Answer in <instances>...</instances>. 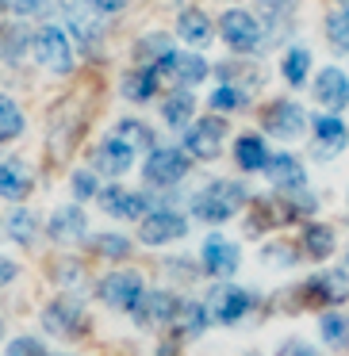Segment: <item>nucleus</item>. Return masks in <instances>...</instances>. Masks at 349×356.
<instances>
[{
	"label": "nucleus",
	"instance_id": "1",
	"mask_svg": "<svg viewBox=\"0 0 349 356\" xmlns=\"http://www.w3.org/2000/svg\"><path fill=\"white\" fill-rule=\"evenodd\" d=\"M246 188L238 180H215V184L200 188L192 200V211L203 218V222H226L231 215H238L246 207Z\"/></svg>",
	"mask_w": 349,
	"mask_h": 356
},
{
	"label": "nucleus",
	"instance_id": "2",
	"mask_svg": "<svg viewBox=\"0 0 349 356\" xmlns=\"http://www.w3.org/2000/svg\"><path fill=\"white\" fill-rule=\"evenodd\" d=\"M31 50H35V62H39L47 73L65 77V73L73 70V47H70V35H65L62 27H54V24L42 27V31L35 35Z\"/></svg>",
	"mask_w": 349,
	"mask_h": 356
},
{
	"label": "nucleus",
	"instance_id": "3",
	"mask_svg": "<svg viewBox=\"0 0 349 356\" xmlns=\"http://www.w3.org/2000/svg\"><path fill=\"white\" fill-rule=\"evenodd\" d=\"M93 4L88 0H62V19H65V35H73L77 39V47L81 50H100V42H104V27H100V19L93 16Z\"/></svg>",
	"mask_w": 349,
	"mask_h": 356
},
{
	"label": "nucleus",
	"instance_id": "4",
	"mask_svg": "<svg viewBox=\"0 0 349 356\" xmlns=\"http://www.w3.org/2000/svg\"><path fill=\"white\" fill-rule=\"evenodd\" d=\"M219 35H223V42H226L231 50H238V54L257 50V47H261V39H265L261 19H257L254 12H246V8L223 12V19H219Z\"/></svg>",
	"mask_w": 349,
	"mask_h": 356
},
{
	"label": "nucleus",
	"instance_id": "5",
	"mask_svg": "<svg viewBox=\"0 0 349 356\" xmlns=\"http://www.w3.org/2000/svg\"><path fill=\"white\" fill-rule=\"evenodd\" d=\"M42 330L54 333V337H62V341L81 337V333L88 330V325H85V310H81L73 299H54L47 310H42Z\"/></svg>",
	"mask_w": 349,
	"mask_h": 356
},
{
	"label": "nucleus",
	"instance_id": "6",
	"mask_svg": "<svg viewBox=\"0 0 349 356\" xmlns=\"http://www.w3.org/2000/svg\"><path fill=\"white\" fill-rule=\"evenodd\" d=\"M261 123H265V131H269L272 138H300V134L307 131V111H303L295 100H277V104L265 108Z\"/></svg>",
	"mask_w": 349,
	"mask_h": 356
},
{
	"label": "nucleus",
	"instance_id": "7",
	"mask_svg": "<svg viewBox=\"0 0 349 356\" xmlns=\"http://www.w3.org/2000/svg\"><path fill=\"white\" fill-rule=\"evenodd\" d=\"M188 172V157L185 149H173V146H162V149H150L146 157V180L157 188H169L177 180H185Z\"/></svg>",
	"mask_w": 349,
	"mask_h": 356
},
{
	"label": "nucleus",
	"instance_id": "8",
	"mask_svg": "<svg viewBox=\"0 0 349 356\" xmlns=\"http://www.w3.org/2000/svg\"><path fill=\"white\" fill-rule=\"evenodd\" d=\"M223 138H226V123L211 115V119H200V123L188 127L185 149H188V157H200V161H208V157H215L219 149H223Z\"/></svg>",
	"mask_w": 349,
	"mask_h": 356
},
{
	"label": "nucleus",
	"instance_id": "9",
	"mask_svg": "<svg viewBox=\"0 0 349 356\" xmlns=\"http://www.w3.org/2000/svg\"><path fill=\"white\" fill-rule=\"evenodd\" d=\"M96 295H100V302H108L116 310H131L142 295V280L139 272H108L96 287Z\"/></svg>",
	"mask_w": 349,
	"mask_h": 356
},
{
	"label": "nucleus",
	"instance_id": "10",
	"mask_svg": "<svg viewBox=\"0 0 349 356\" xmlns=\"http://www.w3.org/2000/svg\"><path fill=\"white\" fill-rule=\"evenodd\" d=\"M177 310H180V299L169 291H142L139 302L131 307L134 322L139 325H162V322H177Z\"/></svg>",
	"mask_w": 349,
	"mask_h": 356
},
{
	"label": "nucleus",
	"instance_id": "11",
	"mask_svg": "<svg viewBox=\"0 0 349 356\" xmlns=\"http://www.w3.org/2000/svg\"><path fill=\"white\" fill-rule=\"evenodd\" d=\"M249 310V291L242 287H215L208 295V314L211 322H223V325H234L242 314Z\"/></svg>",
	"mask_w": 349,
	"mask_h": 356
},
{
	"label": "nucleus",
	"instance_id": "12",
	"mask_svg": "<svg viewBox=\"0 0 349 356\" xmlns=\"http://www.w3.org/2000/svg\"><path fill=\"white\" fill-rule=\"evenodd\" d=\"M185 234H188V226H185V218H180L177 211H154V215L142 218L139 238L146 241V245H165V241L185 238Z\"/></svg>",
	"mask_w": 349,
	"mask_h": 356
},
{
	"label": "nucleus",
	"instance_id": "13",
	"mask_svg": "<svg viewBox=\"0 0 349 356\" xmlns=\"http://www.w3.org/2000/svg\"><path fill=\"white\" fill-rule=\"evenodd\" d=\"M315 100L323 104V108H330V115L349 104V77L338 70V65H330V70H323L315 77Z\"/></svg>",
	"mask_w": 349,
	"mask_h": 356
},
{
	"label": "nucleus",
	"instance_id": "14",
	"mask_svg": "<svg viewBox=\"0 0 349 356\" xmlns=\"http://www.w3.org/2000/svg\"><path fill=\"white\" fill-rule=\"evenodd\" d=\"M238 261H242L238 245H231L226 238L215 234V238L203 241V272H211V276H234Z\"/></svg>",
	"mask_w": 349,
	"mask_h": 356
},
{
	"label": "nucleus",
	"instance_id": "15",
	"mask_svg": "<svg viewBox=\"0 0 349 356\" xmlns=\"http://www.w3.org/2000/svg\"><path fill=\"white\" fill-rule=\"evenodd\" d=\"M93 165H96L93 172H108V177H123V172L134 165V149H131V146H123L119 138H108V142H100V146H96V154H93Z\"/></svg>",
	"mask_w": 349,
	"mask_h": 356
},
{
	"label": "nucleus",
	"instance_id": "16",
	"mask_svg": "<svg viewBox=\"0 0 349 356\" xmlns=\"http://www.w3.org/2000/svg\"><path fill=\"white\" fill-rule=\"evenodd\" d=\"M265 172H269V180L280 188V192H303V184H307V172H303V165L295 161L292 154H277V157H269Z\"/></svg>",
	"mask_w": 349,
	"mask_h": 356
},
{
	"label": "nucleus",
	"instance_id": "17",
	"mask_svg": "<svg viewBox=\"0 0 349 356\" xmlns=\"http://www.w3.org/2000/svg\"><path fill=\"white\" fill-rule=\"evenodd\" d=\"M100 207L116 218H142L150 200L139 192H127V188H108V192H100Z\"/></svg>",
	"mask_w": 349,
	"mask_h": 356
},
{
	"label": "nucleus",
	"instance_id": "18",
	"mask_svg": "<svg viewBox=\"0 0 349 356\" xmlns=\"http://www.w3.org/2000/svg\"><path fill=\"white\" fill-rule=\"evenodd\" d=\"M177 35L188 42V47H208L211 35H215V27H211V19L203 16L200 8H185L177 16Z\"/></svg>",
	"mask_w": 349,
	"mask_h": 356
},
{
	"label": "nucleus",
	"instance_id": "19",
	"mask_svg": "<svg viewBox=\"0 0 349 356\" xmlns=\"http://www.w3.org/2000/svg\"><path fill=\"white\" fill-rule=\"evenodd\" d=\"M50 238L54 241H81L85 238V211L81 207H58L50 215Z\"/></svg>",
	"mask_w": 349,
	"mask_h": 356
},
{
	"label": "nucleus",
	"instance_id": "20",
	"mask_svg": "<svg viewBox=\"0 0 349 356\" xmlns=\"http://www.w3.org/2000/svg\"><path fill=\"white\" fill-rule=\"evenodd\" d=\"M31 192V172L24 169V161H0V195L4 200H24Z\"/></svg>",
	"mask_w": 349,
	"mask_h": 356
},
{
	"label": "nucleus",
	"instance_id": "21",
	"mask_svg": "<svg viewBox=\"0 0 349 356\" xmlns=\"http://www.w3.org/2000/svg\"><path fill=\"white\" fill-rule=\"evenodd\" d=\"M154 92H157V70H154V65L131 70V73L123 77V96H127V100L146 104V100H154Z\"/></svg>",
	"mask_w": 349,
	"mask_h": 356
},
{
	"label": "nucleus",
	"instance_id": "22",
	"mask_svg": "<svg viewBox=\"0 0 349 356\" xmlns=\"http://www.w3.org/2000/svg\"><path fill=\"white\" fill-rule=\"evenodd\" d=\"M162 70L173 73L180 85H200V81L208 77V62H203L200 54H173L169 62L162 65Z\"/></svg>",
	"mask_w": 349,
	"mask_h": 356
},
{
	"label": "nucleus",
	"instance_id": "23",
	"mask_svg": "<svg viewBox=\"0 0 349 356\" xmlns=\"http://www.w3.org/2000/svg\"><path fill=\"white\" fill-rule=\"evenodd\" d=\"M162 115H165V123H169V127L185 131V127L192 123V115H196V100H192V92H188V88H177L173 96H165Z\"/></svg>",
	"mask_w": 349,
	"mask_h": 356
},
{
	"label": "nucleus",
	"instance_id": "24",
	"mask_svg": "<svg viewBox=\"0 0 349 356\" xmlns=\"http://www.w3.org/2000/svg\"><path fill=\"white\" fill-rule=\"evenodd\" d=\"M234 157H238V165L246 172H257L269 165V149H265V142L257 138V134H242L238 142H234Z\"/></svg>",
	"mask_w": 349,
	"mask_h": 356
},
{
	"label": "nucleus",
	"instance_id": "25",
	"mask_svg": "<svg viewBox=\"0 0 349 356\" xmlns=\"http://www.w3.org/2000/svg\"><path fill=\"white\" fill-rule=\"evenodd\" d=\"M311 127H315V142H318L323 149H330V154H338V149L346 146V138H349L346 123H341L338 115H318Z\"/></svg>",
	"mask_w": 349,
	"mask_h": 356
},
{
	"label": "nucleus",
	"instance_id": "26",
	"mask_svg": "<svg viewBox=\"0 0 349 356\" xmlns=\"http://www.w3.org/2000/svg\"><path fill=\"white\" fill-rule=\"evenodd\" d=\"M303 253L311 257V261H326V257L334 253V230L323 222H311L307 230H303Z\"/></svg>",
	"mask_w": 349,
	"mask_h": 356
},
{
	"label": "nucleus",
	"instance_id": "27",
	"mask_svg": "<svg viewBox=\"0 0 349 356\" xmlns=\"http://www.w3.org/2000/svg\"><path fill=\"white\" fill-rule=\"evenodd\" d=\"M139 58H142V62H150L154 70H162V65L173 58V39H169V35H162V31L142 35V39H139Z\"/></svg>",
	"mask_w": 349,
	"mask_h": 356
},
{
	"label": "nucleus",
	"instance_id": "28",
	"mask_svg": "<svg viewBox=\"0 0 349 356\" xmlns=\"http://www.w3.org/2000/svg\"><path fill=\"white\" fill-rule=\"evenodd\" d=\"M280 70H284V81L292 88L307 85V70H311V50L307 47H292L284 54V62H280Z\"/></svg>",
	"mask_w": 349,
	"mask_h": 356
},
{
	"label": "nucleus",
	"instance_id": "29",
	"mask_svg": "<svg viewBox=\"0 0 349 356\" xmlns=\"http://www.w3.org/2000/svg\"><path fill=\"white\" fill-rule=\"evenodd\" d=\"M315 291H318V299H326V302H346L349 299V272L338 268V272L318 276L315 280Z\"/></svg>",
	"mask_w": 349,
	"mask_h": 356
},
{
	"label": "nucleus",
	"instance_id": "30",
	"mask_svg": "<svg viewBox=\"0 0 349 356\" xmlns=\"http://www.w3.org/2000/svg\"><path fill=\"white\" fill-rule=\"evenodd\" d=\"M116 138L131 149H154V131H150L146 123H139V119H123V123L116 127Z\"/></svg>",
	"mask_w": 349,
	"mask_h": 356
},
{
	"label": "nucleus",
	"instance_id": "31",
	"mask_svg": "<svg viewBox=\"0 0 349 356\" xmlns=\"http://www.w3.org/2000/svg\"><path fill=\"white\" fill-rule=\"evenodd\" d=\"M24 134V111L16 108V100L0 96V142H12Z\"/></svg>",
	"mask_w": 349,
	"mask_h": 356
},
{
	"label": "nucleus",
	"instance_id": "32",
	"mask_svg": "<svg viewBox=\"0 0 349 356\" xmlns=\"http://www.w3.org/2000/svg\"><path fill=\"white\" fill-rule=\"evenodd\" d=\"M4 226H8V234H12V241H20V245H31L35 241V230H39V222H35V215L31 211H12L8 218H4Z\"/></svg>",
	"mask_w": 349,
	"mask_h": 356
},
{
	"label": "nucleus",
	"instance_id": "33",
	"mask_svg": "<svg viewBox=\"0 0 349 356\" xmlns=\"http://www.w3.org/2000/svg\"><path fill=\"white\" fill-rule=\"evenodd\" d=\"M326 42H330L338 54H349V12H330L326 16Z\"/></svg>",
	"mask_w": 349,
	"mask_h": 356
},
{
	"label": "nucleus",
	"instance_id": "34",
	"mask_svg": "<svg viewBox=\"0 0 349 356\" xmlns=\"http://www.w3.org/2000/svg\"><path fill=\"white\" fill-rule=\"evenodd\" d=\"M211 322V314H208V307H200V302H180V310H177V325L185 333H203V325Z\"/></svg>",
	"mask_w": 349,
	"mask_h": 356
},
{
	"label": "nucleus",
	"instance_id": "35",
	"mask_svg": "<svg viewBox=\"0 0 349 356\" xmlns=\"http://www.w3.org/2000/svg\"><path fill=\"white\" fill-rule=\"evenodd\" d=\"M93 249L100 257H108V261H123L127 253H131V241L123 238V234H96L93 238Z\"/></svg>",
	"mask_w": 349,
	"mask_h": 356
},
{
	"label": "nucleus",
	"instance_id": "36",
	"mask_svg": "<svg viewBox=\"0 0 349 356\" xmlns=\"http://www.w3.org/2000/svg\"><path fill=\"white\" fill-rule=\"evenodd\" d=\"M318 330H323L326 345L349 348V322H346L341 314H323V322H318Z\"/></svg>",
	"mask_w": 349,
	"mask_h": 356
},
{
	"label": "nucleus",
	"instance_id": "37",
	"mask_svg": "<svg viewBox=\"0 0 349 356\" xmlns=\"http://www.w3.org/2000/svg\"><path fill=\"white\" fill-rule=\"evenodd\" d=\"M261 261L265 264H277V268H288V264L300 261V249H295L292 241H269V245L261 249Z\"/></svg>",
	"mask_w": 349,
	"mask_h": 356
},
{
	"label": "nucleus",
	"instance_id": "38",
	"mask_svg": "<svg viewBox=\"0 0 349 356\" xmlns=\"http://www.w3.org/2000/svg\"><path fill=\"white\" fill-rule=\"evenodd\" d=\"M8 8L16 12L20 19H42L58 8V0H8Z\"/></svg>",
	"mask_w": 349,
	"mask_h": 356
},
{
	"label": "nucleus",
	"instance_id": "39",
	"mask_svg": "<svg viewBox=\"0 0 349 356\" xmlns=\"http://www.w3.org/2000/svg\"><path fill=\"white\" fill-rule=\"evenodd\" d=\"M31 42H35V39L24 31V27H12V31H4V39H0V54L8 58V62H16V58L24 54Z\"/></svg>",
	"mask_w": 349,
	"mask_h": 356
},
{
	"label": "nucleus",
	"instance_id": "40",
	"mask_svg": "<svg viewBox=\"0 0 349 356\" xmlns=\"http://www.w3.org/2000/svg\"><path fill=\"white\" fill-rule=\"evenodd\" d=\"M242 104H246V92L234 85H219L215 92H211V108L215 111H238Z\"/></svg>",
	"mask_w": 349,
	"mask_h": 356
},
{
	"label": "nucleus",
	"instance_id": "41",
	"mask_svg": "<svg viewBox=\"0 0 349 356\" xmlns=\"http://www.w3.org/2000/svg\"><path fill=\"white\" fill-rule=\"evenodd\" d=\"M73 195H77V200H93V195H100V184H96V172L93 169H77V172H73Z\"/></svg>",
	"mask_w": 349,
	"mask_h": 356
},
{
	"label": "nucleus",
	"instance_id": "42",
	"mask_svg": "<svg viewBox=\"0 0 349 356\" xmlns=\"http://www.w3.org/2000/svg\"><path fill=\"white\" fill-rule=\"evenodd\" d=\"M8 356H47V348H42V341H35V337H16L8 345Z\"/></svg>",
	"mask_w": 349,
	"mask_h": 356
},
{
	"label": "nucleus",
	"instance_id": "43",
	"mask_svg": "<svg viewBox=\"0 0 349 356\" xmlns=\"http://www.w3.org/2000/svg\"><path fill=\"white\" fill-rule=\"evenodd\" d=\"M280 356H318L311 345H303V341H288L284 348H280Z\"/></svg>",
	"mask_w": 349,
	"mask_h": 356
},
{
	"label": "nucleus",
	"instance_id": "44",
	"mask_svg": "<svg viewBox=\"0 0 349 356\" xmlns=\"http://www.w3.org/2000/svg\"><path fill=\"white\" fill-rule=\"evenodd\" d=\"M88 4H93L96 12H100V16H111V12H119L127 4V0H88Z\"/></svg>",
	"mask_w": 349,
	"mask_h": 356
},
{
	"label": "nucleus",
	"instance_id": "45",
	"mask_svg": "<svg viewBox=\"0 0 349 356\" xmlns=\"http://www.w3.org/2000/svg\"><path fill=\"white\" fill-rule=\"evenodd\" d=\"M16 261H8V257H0V284H8V280H16Z\"/></svg>",
	"mask_w": 349,
	"mask_h": 356
},
{
	"label": "nucleus",
	"instance_id": "46",
	"mask_svg": "<svg viewBox=\"0 0 349 356\" xmlns=\"http://www.w3.org/2000/svg\"><path fill=\"white\" fill-rule=\"evenodd\" d=\"M338 4H341V8H346V12H349V0H338Z\"/></svg>",
	"mask_w": 349,
	"mask_h": 356
},
{
	"label": "nucleus",
	"instance_id": "47",
	"mask_svg": "<svg viewBox=\"0 0 349 356\" xmlns=\"http://www.w3.org/2000/svg\"><path fill=\"white\" fill-rule=\"evenodd\" d=\"M4 8H8V0H0V12H4Z\"/></svg>",
	"mask_w": 349,
	"mask_h": 356
},
{
	"label": "nucleus",
	"instance_id": "48",
	"mask_svg": "<svg viewBox=\"0 0 349 356\" xmlns=\"http://www.w3.org/2000/svg\"><path fill=\"white\" fill-rule=\"evenodd\" d=\"M0 333H4V322H0Z\"/></svg>",
	"mask_w": 349,
	"mask_h": 356
}]
</instances>
